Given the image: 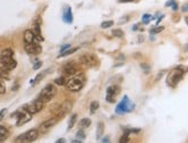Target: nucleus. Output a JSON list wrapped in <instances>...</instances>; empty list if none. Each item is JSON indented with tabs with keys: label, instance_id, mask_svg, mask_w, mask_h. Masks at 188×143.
<instances>
[{
	"label": "nucleus",
	"instance_id": "obj_27",
	"mask_svg": "<svg viewBox=\"0 0 188 143\" xmlns=\"http://www.w3.org/2000/svg\"><path fill=\"white\" fill-rule=\"evenodd\" d=\"M151 20H152V16H151L150 14H144V15L142 16V23L143 24H148Z\"/></svg>",
	"mask_w": 188,
	"mask_h": 143
},
{
	"label": "nucleus",
	"instance_id": "obj_28",
	"mask_svg": "<svg viewBox=\"0 0 188 143\" xmlns=\"http://www.w3.org/2000/svg\"><path fill=\"white\" fill-rule=\"evenodd\" d=\"M112 34H113V36L120 38V37H122V36H124V31L120 30V29H116V30L112 31Z\"/></svg>",
	"mask_w": 188,
	"mask_h": 143
},
{
	"label": "nucleus",
	"instance_id": "obj_33",
	"mask_svg": "<svg viewBox=\"0 0 188 143\" xmlns=\"http://www.w3.org/2000/svg\"><path fill=\"white\" fill-rule=\"evenodd\" d=\"M6 112H7V110H6V109H4V110H1V111H0V121L4 119V117H5V114H6Z\"/></svg>",
	"mask_w": 188,
	"mask_h": 143
},
{
	"label": "nucleus",
	"instance_id": "obj_29",
	"mask_svg": "<svg viewBox=\"0 0 188 143\" xmlns=\"http://www.w3.org/2000/svg\"><path fill=\"white\" fill-rule=\"evenodd\" d=\"M76 136H77V139H80V140H84L86 139V134H84V132H83L82 131V128H81V129H80L79 132L76 133Z\"/></svg>",
	"mask_w": 188,
	"mask_h": 143
},
{
	"label": "nucleus",
	"instance_id": "obj_15",
	"mask_svg": "<svg viewBox=\"0 0 188 143\" xmlns=\"http://www.w3.org/2000/svg\"><path fill=\"white\" fill-rule=\"evenodd\" d=\"M62 20L64 22L71 24L73 22V13H72V8L71 7H65L64 8V14H62Z\"/></svg>",
	"mask_w": 188,
	"mask_h": 143
},
{
	"label": "nucleus",
	"instance_id": "obj_34",
	"mask_svg": "<svg viewBox=\"0 0 188 143\" xmlns=\"http://www.w3.org/2000/svg\"><path fill=\"white\" fill-rule=\"evenodd\" d=\"M128 141H129V139H128V134H125V135L120 139L121 143H122V142H128Z\"/></svg>",
	"mask_w": 188,
	"mask_h": 143
},
{
	"label": "nucleus",
	"instance_id": "obj_12",
	"mask_svg": "<svg viewBox=\"0 0 188 143\" xmlns=\"http://www.w3.org/2000/svg\"><path fill=\"white\" fill-rule=\"evenodd\" d=\"M24 49L29 54H39L42 52V46L39 45V42H37L36 39L32 43L24 44Z\"/></svg>",
	"mask_w": 188,
	"mask_h": 143
},
{
	"label": "nucleus",
	"instance_id": "obj_19",
	"mask_svg": "<svg viewBox=\"0 0 188 143\" xmlns=\"http://www.w3.org/2000/svg\"><path fill=\"white\" fill-rule=\"evenodd\" d=\"M90 125H91V120L89 119V118H83V119L80 120V127L82 128V129L88 128Z\"/></svg>",
	"mask_w": 188,
	"mask_h": 143
},
{
	"label": "nucleus",
	"instance_id": "obj_36",
	"mask_svg": "<svg viewBox=\"0 0 188 143\" xmlns=\"http://www.w3.org/2000/svg\"><path fill=\"white\" fill-rule=\"evenodd\" d=\"M181 11L184 12V13H186V12H188V2H186V4H184V6L181 7Z\"/></svg>",
	"mask_w": 188,
	"mask_h": 143
},
{
	"label": "nucleus",
	"instance_id": "obj_30",
	"mask_svg": "<svg viewBox=\"0 0 188 143\" xmlns=\"http://www.w3.org/2000/svg\"><path fill=\"white\" fill-rule=\"evenodd\" d=\"M163 30H164V27H156L154 29H151L150 32L151 34H158V32H161Z\"/></svg>",
	"mask_w": 188,
	"mask_h": 143
},
{
	"label": "nucleus",
	"instance_id": "obj_38",
	"mask_svg": "<svg viewBox=\"0 0 188 143\" xmlns=\"http://www.w3.org/2000/svg\"><path fill=\"white\" fill-rule=\"evenodd\" d=\"M102 142H110V137H109V136H106V137H104V139L102 140Z\"/></svg>",
	"mask_w": 188,
	"mask_h": 143
},
{
	"label": "nucleus",
	"instance_id": "obj_2",
	"mask_svg": "<svg viewBox=\"0 0 188 143\" xmlns=\"http://www.w3.org/2000/svg\"><path fill=\"white\" fill-rule=\"evenodd\" d=\"M184 74H185V71L181 66L174 68L173 71L170 72L169 76H167V79H166L167 86H170V87H172V88L177 87L178 83L180 82L181 80H182V77H184Z\"/></svg>",
	"mask_w": 188,
	"mask_h": 143
},
{
	"label": "nucleus",
	"instance_id": "obj_6",
	"mask_svg": "<svg viewBox=\"0 0 188 143\" xmlns=\"http://www.w3.org/2000/svg\"><path fill=\"white\" fill-rule=\"evenodd\" d=\"M44 104H45V103H43L42 101H39V99L37 98V99H35L34 102L29 103V104H26L22 109L26 110V111H28V112L31 113V114H36V113H38L39 111L43 110Z\"/></svg>",
	"mask_w": 188,
	"mask_h": 143
},
{
	"label": "nucleus",
	"instance_id": "obj_35",
	"mask_svg": "<svg viewBox=\"0 0 188 143\" xmlns=\"http://www.w3.org/2000/svg\"><path fill=\"white\" fill-rule=\"evenodd\" d=\"M71 47V45L69 44H65V45L61 46V49H60V52H64V51H66L67 49H69Z\"/></svg>",
	"mask_w": 188,
	"mask_h": 143
},
{
	"label": "nucleus",
	"instance_id": "obj_24",
	"mask_svg": "<svg viewBox=\"0 0 188 143\" xmlns=\"http://www.w3.org/2000/svg\"><path fill=\"white\" fill-rule=\"evenodd\" d=\"M66 82H67V80H66L65 76H60V77H57V79L54 80V83L58 84V86H65Z\"/></svg>",
	"mask_w": 188,
	"mask_h": 143
},
{
	"label": "nucleus",
	"instance_id": "obj_39",
	"mask_svg": "<svg viewBox=\"0 0 188 143\" xmlns=\"http://www.w3.org/2000/svg\"><path fill=\"white\" fill-rule=\"evenodd\" d=\"M120 2H132V1H134V0H119Z\"/></svg>",
	"mask_w": 188,
	"mask_h": 143
},
{
	"label": "nucleus",
	"instance_id": "obj_41",
	"mask_svg": "<svg viewBox=\"0 0 188 143\" xmlns=\"http://www.w3.org/2000/svg\"><path fill=\"white\" fill-rule=\"evenodd\" d=\"M186 22H187V24H188V17H186Z\"/></svg>",
	"mask_w": 188,
	"mask_h": 143
},
{
	"label": "nucleus",
	"instance_id": "obj_18",
	"mask_svg": "<svg viewBox=\"0 0 188 143\" xmlns=\"http://www.w3.org/2000/svg\"><path fill=\"white\" fill-rule=\"evenodd\" d=\"M9 69L6 68L5 66L0 68V80L2 81V80H9Z\"/></svg>",
	"mask_w": 188,
	"mask_h": 143
},
{
	"label": "nucleus",
	"instance_id": "obj_32",
	"mask_svg": "<svg viewBox=\"0 0 188 143\" xmlns=\"http://www.w3.org/2000/svg\"><path fill=\"white\" fill-rule=\"evenodd\" d=\"M6 92V88H5L4 83L1 82V80H0V95H4Z\"/></svg>",
	"mask_w": 188,
	"mask_h": 143
},
{
	"label": "nucleus",
	"instance_id": "obj_26",
	"mask_svg": "<svg viewBox=\"0 0 188 143\" xmlns=\"http://www.w3.org/2000/svg\"><path fill=\"white\" fill-rule=\"evenodd\" d=\"M113 24H114V22H113L112 20H110V21H104V22L101 24V27H102L103 29H107V28H111Z\"/></svg>",
	"mask_w": 188,
	"mask_h": 143
},
{
	"label": "nucleus",
	"instance_id": "obj_11",
	"mask_svg": "<svg viewBox=\"0 0 188 143\" xmlns=\"http://www.w3.org/2000/svg\"><path fill=\"white\" fill-rule=\"evenodd\" d=\"M58 120H59V118L57 117H52L50 118V119H47V120H45L44 122H42L41 126H39V128H38V131L41 133H46L49 132L50 129L54 126V125L58 122Z\"/></svg>",
	"mask_w": 188,
	"mask_h": 143
},
{
	"label": "nucleus",
	"instance_id": "obj_31",
	"mask_svg": "<svg viewBox=\"0 0 188 143\" xmlns=\"http://www.w3.org/2000/svg\"><path fill=\"white\" fill-rule=\"evenodd\" d=\"M42 66V61L38 60V59H36V60L34 61V69L36 71V69H38V68H41Z\"/></svg>",
	"mask_w": 188,
	"mask_h": 143
},
{
	"label": "nucleus",
	"instance_id": "obj_7",
	"mask_svg": "<svg viewBox=\"0 0 188 143\" xmlns=\"http://www.w3.org/2000/svg\"><path fill=\"white\" fill-rule=\"evenodd\" d=\"M80 62L87 67H96L98 65V59L96 58V56L90 54V53H87V54H82L80 57Z\"/></svg>",
	"mask_w": 188,
	"mask_h": 143
},
{
	"label": "nucleus",
	"instance_id": "obj_16",
	"mask_svg": "<svg viewBox=\"0 0 188 143\" xmlns=\"http://www.w3.org/2000/svg\"><path fill=\"white\" fill-rule=\"evenodd\" d=\"M23 41H24V44H28V43H32V42L35 41L34 30L27 29V30L24 31V35H23Z\"/></svg>",
	"mask_w": 188,
	"mask_h": 143
},
{
	"label": "nucleus",
	"instance_id": "obj_37",
	"mask_svg": "<svg viewBox=\"0 0 188 143\" xmlns=\"http://www.w3.org/2000/svg\"><path fill=\"white\" fill-rule=\"evenodd\" d=\"M141 67H142V69H146V72H147V73L150 71V67H149V66H147V65H144V64L141 65Z\"/></svg>",
	"mask_w": 188,
	"mask_h": 143
},
{
	"label": "nucleus",
	"instance_id": "obj_20",
	"mask_svg": "<svg viewBox=\"0 0 188 143\" xmlns=\"http://www.w3.org/2000/svg\"><path fill=\"white\" fill-rule=\"evenodd\" d=\"M79 50V47H73V49H67L66 51H64V52H60V54L58 56V58H62V57H66V56H69V54H72V53L76 52Z\"/></svg>",
	"mask_w": 188,
	"mask_h": 143
},
{
	"label": "nucleus",
	"instance_id": "obj_13",
	"mask_svg": "<svg viewBox=\"0 0 188 143\" xmlns=\"http://www.w3.org/2000/svg\"><path fill=\"white\" fill-rule=\"evenodd\" d=\"M72 109V103L71 102H65L62 103L56 111V117L61 119V118H64L66 114H67Z\"/></svg>",
	"mask_w": 188,
	"mask_h": 143
},
{
	"label": "nucleus",
	"instance_id": "obj_17",
	"mask_svg": "<svg viewBox=\"0 0 188 143\" xmlns=\"http://www.w3.org/2000/svg\"><path fill=\"white\" fill-rule=\"evenodd\" d=\"M8 135H9V132H8L7 128L2 125H0V142H4L8 137Z\"/></svg>",
	"mask_w": 188,
	"mask_h": 143
},
{
	"label": "nucleus",
	"instance_id": "obj_40",
	"mask_svg": "<svg viewBox=\"0 0 188 143\" xmlns=\"http://www.w3.org/2000/svg\"><path fill=\"white\" fill-rule=\"evenodd\" d=\"M65 142V139H59V140H57V143H62Z\"/></svg>",
	"mask_w": 188,
	"mask_h": 143
},
{
	"label": "nucleus",
	"instance_id": "obj_10",
	"mask_svg": "<svg viewBox=\"0 0 188 143\" xmlns=\"http://www.w3.org/2000/svg\"><path fill=\"white\" fill-rule=\"evenodd\" d=\"M13 56H14V52H13L12 49L2 50L1 53H0V64L2 66H6V65L9 64L13 60Z\"/></svg>",
	"mask_w": 188,
	"mask_h": 143
},
{
	"label": "nucleus",
	"instance_id": "obj_9",
	"mask_svg": "<svg viewBox=\"0 0 188 143\" xmlns=\"http://www.w3.org/2000/svg\"><path fill=\"white\" fill-rule=\"evenodd\" d=\"M120 94V87L119 86H110L106 89V101L109 103H114L118 95Z\"/></svg>",
	"mask_w": 188,
	"mask_h": 143
},
{
	"label": "nucleus",
	"instance_id": "obj_1",
	"mask_svg": "<svg viewBox=\"0 0 188 143\" xmlns=\"http://www.w3.org/2000/svg\"><path fill=\"white\" fill-rule=\"evenodd\" d=\"M84 84H86V76H84V74L80 73V74H75L73 77L67 80L65 86L67 88V90L72 91V92H76V91L81 90L84 87Z\"/></svg>",
	"mask_w": 188,
	"mask_h": 143
},
{
	"label": "nucleus",
	"instance_id": "obj_23",
	"mask_svg": "<svg viewBox=\"0 0 188 143\" xmlns=\"http://www.w3.org/2000/svg\"><path fill=\"white\" fill-rule=\"evenodd\" d=\"M103 133H104V124H103V122H99L97 127V139H101V137H102Z\"/></svg>",
	"mask_w": 188,
	"mask_h": 143
},
{
	"label": "nucleus",
	"instance_id": "obj_14",
	"mask_svg": "<svg viewBox=\"0 0 188 143\" xmlns=\"http://www.w3.org/2000/svg\"><path fill=\"white\" fill-rule=\"evenodd\" d=\"M62 73H64L65 75H68V76H72V75H75L77 74V66H76L74 62H67L66 65H64V67H62Z\"/></svg>",
	"mask_w": 188,
	"mask_h": 143
},
{
	"label": "nucleus",
	"instance_id": "obj_5",
	"mask_svg": "<svg viewBox=\"0 0 188 143\" xmlns=\"http://www.w3.org/2000/svg\"><path fill=\"white\" fill-rule=\"evenodd\" d=\"M39 135V131L38 129H30L28 132L23 133L19 137H16V142H34L35 140H37Z\"/></svg>",
	"mask_w": 188,
	"mask_h": 143
},
{
	"label": "nucleus",
	"instance_id": "obj_8",
	"mask_svg": "<svg viewBox=\"0 0 188 143\" xmlns=\"http://www.w3.org/2000/svg\"><path fill=\"white\" fill-rule=\"evenodd\" d=\"M31 113H29L28 111H26V110H23V112H15V113H13L11 117H16L17 118V121H16V126H22V125L27 124L28 121H30L31 120Z\"/></svg>",
	"mask_w": 188,
	"mask_h": 143
},
{
	"label": "nucleus",
	"instance_id": "obj_25",
	"mask_svg": "<svg viewBox=\"0 0 188 143\" xmlns=\"http://www.w3.org/2000/svg\"><path fill=\"white\" fill-rule=\"evenodd\" d=\"M98 107H99V104H98V102H96V101L91 102V104H90V113H91V114H94V113L98 110Z\"/></svg>",
	"mask_w": 188,
	"mask_h": 143
},
{
	"label": "nucleus",
	"instance_id": "obj_22",
	"mask_svg": "<svg viewBox=\"0 0 188 143\" xmlns=\"http://www.w3.org/2000/svg\"><path fill=\"white\" fill-rule=\"evenodd\" d=\"M165 6L166 7H172L174 11H177L178 9V2L176 0H169V1H166Z\"/></svg>",
	"mask_w": 188,
	"mask_h": 143
},
{
	"label": "nucleus",
	"instance_id": "obj_3",
	"mask_svg": "<svg viewBox=\"0 0 188 143\" xmlns=\"http://www.w3.org/2000/svg\"><path fill=\"white\" fill-rule=\"evenodd\" d=\"M57 92V89L56 87L53 86V84H47L43 90L39 92V95H38V99L39 101H42L43 103H47L50 102L51 99H52L53 97H54V95H56Z\"/></svg>",
	"mask_w": 188,
	"mask_h": 143
},
{
	"label": "nucleus",
	"instance_id": "obj_21",
	"mask_svg": "<svg viewBox=\"0 0 188 143\" xmlns=\"http://www.w3.org/2000/svg\"><path fill=\"white\" fill-rule=\"evenodd\" d=\"M76 118H77V114H72L71 118H69V121H68V129H72V128L74 127V125L76 122Z\"/></svg>",
	"mask_w": 188,
	"mask_h": 143
},
{
	"label": "nucleus",
	"instance_id": "obj_4",
	"mask_svg": "<svg viewBox=\"0 0 188 143\" xmlns=\"http://www.w3.org/2000/svg\"><path fill=\"white\" fill-rule=\"evenodd\" d=\"M135 105H134V103L131 102V99L127 97V96H125L122 99H121V102L119 103L116 107V113L118 114H124V113H127V112H132L133 110H134Z\"/></svg>",
	"mask_w": 188,
	"mask_h": 143
}]
</instances>
